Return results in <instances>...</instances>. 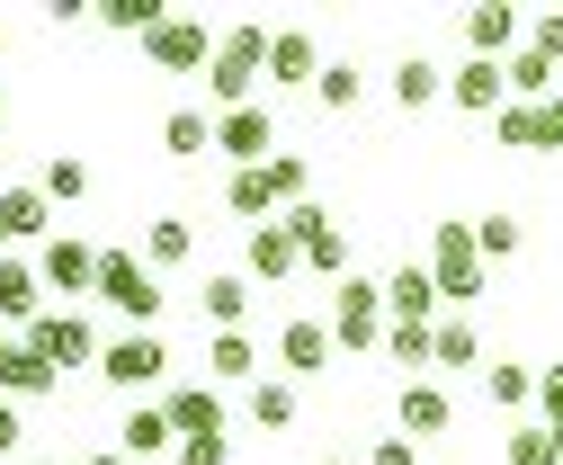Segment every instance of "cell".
<instances>
[{
  "label": "cell",
  "instance_id": "18",
  "mask_svg": "<svg viewBox=\"0 0 563 465\" xmlns=\"http://www.w3.org/2000/svg\"><path fill=\"white\" fill-rule=\"evenodd\" d=\"M162 412H170L179 439H224V394H216V385H170Z\"/></svg>",
  "mask_w": 563,
  "mask_h": 465
},
{
  "label": "cell",
  "instance_id": "38",
  "mask_svg": "<svg viewBox=\"0 0 563 465\" xmlns=\"http://www.w3.org/2000/svg\"><path fill=\"white\" fill-rule=\"evenodd\" d=\"M268 179H277V207H305V197H313V162L305 153H277Z\"/></svg>",
  "mask_w": 563,
  "mask_h": 465
},
{
  "label": "cell",
  "instance_id": "52",
  "mask_svg": "<svg viewBox=\"0 0 563 465\" xmlns=\"http://www.w3.org/2000/svg\"><path fill=\"white\" fill-rule=\"evenodd\" d=\"M0 54H10V36H0Z\"/></svg>",
  "mask_w": 563,
  "mask_h": 465
},
{
  "label": "cell",
  "instance_id": "12",
  "mask_svg": "<svg viewBox=\"0 0 563 465\" xmlns=\"http://www.w3.org/2000/svg\"><path fill=\"white\" fill-rule=\"evenodd\" d=\"M27 341H36L54 367H99V350H108L99 331H90V313H45V322L27 331Z\"/></svg>",
  "mask_w": 563,
  "mask_h": 465
},
{
  "label": "cell",
  "instance_id": "22",
  "mask_svg": "<svg viewBox=\"0 0 563 465\" xmlns=\"http://www.w3.org/2000/svg\"><path fill=\"white\" fill-rule=\"evenodd\" d=\"M188 259H197V224L188 215H153L144 224V269L162 278V269H188Z\"/></svg>",
  "mask_w": 563,
  "mask_h": 465
},
{
  "label": "cell",
  "instance_id": "2",
  "mask_svg": "<svg viewBox=\"0 0 563 465\" xmlns=\"http://www.w3.org/2000/svg\"><path fill=\"white\" fill-rule=\"evenodd\" d=\"M331 341H340L349 358L385 350V278H358V269L340 278V296H331Z\"/></svg>",
  "mask_w": 563,
  "mask_h": 465
},
{
  "label": "cell",
  "instance_id": "17",
  "mask_svg": "<svg viewBox=\"0 0 563 465\" xmlns=\"http://www.w3.org/2000/svg\"><path fill=\"white\" fill-rule=\"evenodd\" d=\"M268 81H277V90L322 81V45H313L305 27H268Z\"/></svg>",
  "mask_w": 563,
  "mask_h": 465
},
{
  "label": "cell",
  "instance_id": "48",
  "mask_svg": "<svg viewBox=\"0 0 563 465\" xmlns=\"http://www.w3.org/2000/svg\"><path fill=\"white\" fill-rule=\"evenodd\" d=\"M313 465H349V456H313Z\"/></svg>",
  "mask_w": 563,
  "mask_h": 465
},
{
  "label": "cell",
  "instance_id": "37",
  "mask_svg": "<svg viewBox=\"0 0 563 465\" xmlns=\"http://www.w3.org/2000/svg\"><path fill=\"white\" fill-rule=\"evenodd\" d=\"M358 90H367V81H358V63H322V81H313V99H322L331 117L358 108Z\"/></svg>",
  "mask_w": 563,
  "mask_h": 465
},
{
  "label": "cell",
  "instance_id": "14",
  "mask_svg": "<svg viewBox=\"0 0 563 465\" xmlns=\"http://www.w3.org/2000/svg\"><path fill=\"white\" fill-rule=\"evenodd\" d=\"M519 36H528V19H519V10H501V0L465 10V54H474V63H510V54H519Z\"/></svg>",
  "mask_w": 563,
  "mask_h": 465
},
{
  "label": "cell",
  "instance_id": "23",
  "mask_svg": "<svg viewBox=\"0 0 563 465\" xmlns=\"http://www.w3.org/2000/svg\"><path fill=\"white\" fill-rule=\"evenodd\" d=\"M0 233H10V242H54L45 188H0Z\"/></svg>",
  "mask_w": 563,
  "mask_h": 465
},
{
  "label": "cell",
  "instance_id": "28",
  "mask_svg": "<svg viewBox=\"0 0 563 465\" xmlns=\"http://www.w3.org/2000/svg\"><path fill=\"white\" fill-rule=\"evenodd\" d=\"M483 341H474V313H439L430 322V367H474Z\"/></svg>",
  "mask_w": 563,
  "mask_h": 465
},
{
  "label": "cell",
  "instance_id": "7",
  "mask_svg": "<svg viewBox=\"0 0 563 465\" xmlns=\"http://www.w3.org/2000/svg\"><path fill=\"white\" fill-rule=\"evenodd\" d=\"M216 153L233 162V170H260V162H277V117L251 99V108H224L216 117Z\"/></svg>",
  "mask_w": 563,
  "mask_h": 465
},
{
  "label": "cell",
  "instance_id": "21",
  "mask_svg": "<svg viewBox=\"0 0 563 465\" xmlns=\"http://www.w3.org/2000/svg\"><path fill=\"white\" fill-rule=\"evenodd\" d=\"M206 385H260V341L251 331H216L206 341Z\"/></svg>",
  "mask_w": 563,
  "mask_h": 465
},
{
  "label": "cell",
  "instance_id": "49",
  "mask_svg": "<svg viewBox=\"0 0 563 465\" xmlns=\"http://www.w3.org/2000/svg\"><path fill=\"white\" fill-rule=\"evenodd\" d=\"M0 259H10V233H0Z\"/></svg>",
  "mask_w": 563,
  "mask_h": 465
},
{
  "label": "cell",
  "instance_id": "5",
  "mask_svg": "<svg viewBox=\"0 0 563 465\" xmlns=\"http://www.w3.org/2000/svg\"><path fill=\"white\" fill-rule=\"evenodd\" d=\"M99 376H108L117 394H153V385L170 376L162 331H125V341H108V350H99Z\"/></svg>",
  "mask_w": 563,
  "mask_h": 465
},
{
  "label": "cell",
  "instance_id": "1",
  "mask_svg": "<svg viewBox=\"0 0 563 465\" xmlns=\"http://www.w3.org/2000/svg\"><path fill=\"white\" fill-rule=\"evenodd\" d=\"M260 81H268V27L260 19L216 27V54H206V90H216V108H251Z\"/></svg>",
  "mask_w": 563,
  "mask_h": 465
},
{
  "label": "cell",
  "instance_id": "33",
  "mask_svg": "<svg viewBox=\"0 0 563 465\" xmlns=\"http://www.w3.org/2000/svg\"><path fill=\"white\" fill-rule=\"evenodd\" d=\"M162 19H170V0H99V27H117V36H134V45H144Z\"/></svg>",
  "mask_w": 563,
  "mask_h": 465
},
{
  "label": "cell",
  "instance_id": "44",
  "mask_svg": "<svg viewBox=\"0 0 563 465\" xmlns=\"http://www.w3.org/2000/svg\"><path fill=\"white\" fill-rule=\"evenodd\" d=\"M19 439H27V421H19V403H10V394H0V456H10Z\"/></svg>",
  "mask_w": 563,
  "mask_h": 465
},
{
  "label": "cell",
  "instance_id": "51",
  "mask_svg": "<svg viewBox=\"0 0 563 465\" xmlns=\"http://www.w3.org/2000/svg\"><path fill=\"white\" fill-rule=\"evenodd\" d=\"M0 108H10V90H0Z\"/></svg>",
  "mask_w": 563,
  "mask_h": 465
},
{
  "label": "cell",
  "instance_id": "25",
  "mask_svg": "<svg viewBox=\"0 0 563 465\" xmlns=\"http://www.w3.org/2000/svg\"><path fill=\"white\" fill-rule=\"evenodd\" d=\"M117 447H125L134 465H144V456H162V447H179V430H170V412H162V403H134V412L117 421Z\"/></svg>",
  "mask_w": 563,
  "mask_h": 465
},
{
  "label": "cell",
  "instance_id": "46",
  "mask_svg": "<svg viewBox=\"0 0 563 465\" xmlns=\"http://www.w3.org/2000/svg\"><path fill=\"white\" fill-rule=\"evenodd\" d=\"M81 465H134V456H125V447H117V439H108V447H90V456H81Z\"/></svg>",
  "mask_w": 563,
  "mask_h": 465
},
{
  "label": "cell",
  "instance_id": "16",
  "mask_svg": "<svg viewBox=\"0 0 563 465\" xmlns=\"http://www.w3.org/2000/svg\"><path fill=\"white\" fill-rule=\"evenodd\" d=\"M385 322H439V278H430V259H402V269L385 278Z\"/></svg>",
  "mask_w": 563,
  "mask_h": 465
},
{
  "label": "cell",
  "instance_id": "9",
  "mask_svg": "<svg viewBox=\"0 0 563 465\" xmlns=\"http://www.w3.org/2000/svg\"><path fill=\"white\" fill-rule=\"evenodd\" d=\"M394 430L402 439H448L456 430V403H448V385H430V376H402V394H394Z\"/></svg>",
  "mask_w": 563,
  "mask_h": 465
},
{
  "label": "cell",
  "instance_id": "36",
  "mask_svg": "<svg viewBox=\"0 0 563 465\" xmlns=\"http://www.w3.org/2000/svg\"><path fill=\"white\" fill-rule=\"evenodd\" d=\"M385 358L420 376V367H430V322H385Z\"/></svg>",
  "mask_w": 563,
  "mask_h": 465
},
{
  "label": "cell",
  "instance_id": "15",
  "mask_svg": "<svg viewBox=\"0 0 563 465\" xmlns=\"http://www.w3.org/2000/svg\"><path fill=\"white\" fill-rule=\"evenodd\" d=\"M448 99L465 108V117H501L510 108V73H501V63H456V73H448Z\"/></svg>",
  "mask_w": 563,
  "mask_h": 465
},
{
  "label": "cell",
  "instance_id": "47",
  "mask_svg": "<svg viewBox=\"0 0 563 465\" xmlns=\"http://www.w3.org/2000/svg\"><path fill=\"white\" fill-rule=\"evenodd\" d=\"M10 350H19V331H10V322H0V367H10Z\"/></svg>",
  "mask_w": 563,
  "mask_h": 465
},
{
  "label": "cell",
  "instance_id": "4",
  "mask_svg": "<svg viewBox=\"0 0 563 465\" xmlns=\"http://www.w3.org/2000/svg\"><path fill=\"white\" fill-rule=\"evenodd\" d=\"M90 296L117 305L134 331H153V322H162V278H153L134 251H99V287H90Z\"/></svg>",
  "mask_w": 563,
  "mask_h": 465
},
{
  "label": "cell",
  "instance_id": "40",
  "mask_svg": "<svg viewBox=\"0 0 563 465\" xmlns=\"http://www.w3.org/2000/svg\"><path fill=\"white\" fill-rule=\"evenodd\" d=\"M170 465H233V439H179Z\"/></svg>",
  "mask_w": 563,
  "mask_h": 465
},
{
  "label": "cell",
  "instance_id": "42",
  "mask_svg": "<svg viewBox=\"0 0 563 465\" xmlns=\"http://www.w3.org/2000/svg\"><path fill=\"white\" fill-rule=\"evenodd\" d=\"M367 465H420V439H402V430H394V439H376V447H367Z\"/></svg>",
  "mask_w": 563,
  "mask_h": 465
},
{
  "label": "cell",
  "instance_id": "30",
  "mask_svg": "<svg viewBox=\"0 0 563 465\" xmlns=\"http://www.w3.org/2000/svg\"><path fill=\"white\" fill-rule=\"evenodd\" d=\"M394 99H402V108L420 117V108H430V99H448V73H439L430 54H402V63H394Z\"/></svg>",
  "mask_w": 563,
  "mask_h": 465
},
{
  "label": "cell",
  "instance_id": "43",
  "mask_svg": "<svg viewBox=\"0 0 563 465\" xmlns=\"http://www.w3.org/2000/svg\"><path fill=\"white\" fill-rule=\"evenodd\" d=\"M537 403H545V430H563V367L537 376Z\"/></svg>",
  "mask_w": 563,
  "mask_h": 465
},
{
  "label": "cell",
  "instance_id": "31",
  "mask_svg": "<svg viewBox=\"0 0 563 465\" xmlns=\"http://www.w3.org/2000/svg\"><path fill=\"white\" fill-rule=\"evenodd\" d=\"M492 135H501L510 153H554V144H545V108H537V99H510L501 117H492Z\"/></svg>",
  "mask_w": 563,
  "mask_h": 465
},
{
  "label": "cell",
  "instance_id": "3",
  "mask_svg": "<svg viewBox=\"0 0 563 465\" xmlns=\"http://www.w3.org/2000/svg\"><path fill=\"white\" fill-rule=\"evenodd\" d=\"M430 278H439V305H483V251H474V224H430Z\"/></svg>",
  "mask_w": 563,
  "mask_h": 465
},
{
  "label": "cell",
  "instance_id": "19",
  "mask_svg": "<svg viewBox=\"0 0 563 465\" xmlns=\"http://www.w3.org/2000/svg\"><path fill=\"white\" fill-rule=\"evenodd\" d=\"M54 385H63V367H54V358H45L36 341H19V350H10V367H0V394H10L19 412H27V403H45Z\"/></svg>",
  "mask_w": 563,
  "mask_h": 465
},
{
  "label": "cell",
  "instance_id": "45",
  "mask_svg": "<svg viewBox=\"0 0 563 465\" xmlns=\"http://www.w3.org/2000/svg\"><path fill=\"white\" fill-rule=\"evenodd\" d=\"M545 144L563 153V81H554V99H545Z\"/></svg>",
  "mask_w": 563,
  "mask_h": 465
},
{
  "label": "cell",
  "instance_id": "32",
  "mask_svg": "<svg viewBox=\"0 0 563 465\" xmlns=\"http://www.w3.org/2000/svg\"><path fill=\"white\" fill-rule=\"evenodd\" d=\"M36 188H45V207H81V197H90V162H73V153H45Z\"/></svg>",
  "mask_w": 563,
  "mask_h": 465
},
{
  "label": "cell",
  "instance_id": "11",
  "mask_svg": "<svg viewBox=\"0 0 563 465\" xmlns=\"http://www.w3.org/2000/svg\"><path fill=\"white\" fill-rule=\"evenodd\" d=\"M36 278L63 287V296H90V287H99V251H90L81 233H54V242L36 251Z\"/></svg>",
  "mask_w": 563,
  "mask_h": 465
},
{
  "label": "cell",
  "instance_id": "20",
  "mask_svg": "<svg viewBox=\"0 0 563 465\" xmlns=\"http://www.w3.org/2000/svg\"><path fill=\"white\" fill-rule=\"evenodd\" d=\"M0 322H27V331L45 322V278H36V259H19V251L0 259Z\"/></svg>",
  "mask_w": 563,
  "mask_h": 465
},
{
  "label": "cell",
  "instance_id": "35",
  "mask_svg": "<svg viewBox=\"0 0 563 465\" xmlns=\"http://www.w3.org/2000/svg\"><path fill=\"white\" fill-rule=\"evenodd\" d=\"M519 242H528L519 215H474V251H483V259H519Z\"/></svg>",
  "mask_w": 563,
  "mask_h": 465
},
{
  "label": "cell",
  "instance_id": "34",
  "mask_svg": "<svg viewBox=\"0 0 563 465\" xmlns=\"http://www.w3.org/2000/svg\"><path fill=\"white\" fill-rule=\"evenodd\" d=\"M501 465H563V439H554L545 421H519L510 447H501Z\"/></svg>",
  "mask_w": 563,
  "mask_h": 465
},
{
  "label": "cell",
  "instance_id": "10",
  "mask_svg": "<svg viewBox=\"0 0 563 465\" xmlns=\"http://www.w3.org/2000/svg\"><path fill=\"white\" fill-rule=\"evenodd\" d=\"M296 269H305L296 233H287V224H251V242H242V278H251V287H287Z\"/></svg>",
  "mask_w": 563,
  "mask_h": 465
},
{
  "label": "cell",
  "instance_id": "29",
  "mask_svg": "<svg viewBox=\"0 0 563 465\" xmlns=\"http://www.w3.org/2000/svg\"><path fill=\"white\" fill-rule=\"evenodd\" d=\"M242 412H251V430H287V421H296V385H287V376L242 385Z\"/></svg>",
  "mask_w": 563,
  "mask_h": 465
},
{
  "label": "cell",
  "instance_id": "24",
  "mask_svg": "<svg viewBox=\"0 0 563 465\" xmlns=\"http://www.w3.org/2000/svg\"><path fill=\"white\" fill-rule=\"evenodd\" d=\"M224 207H233L242 224H277V215H287V207H277V179H268V162H260V170H233V179H224Z\"/></svg>",
  "mask_w": 563,
  "mask_h": 465
},
{
  "label": "cell",
  "instance_id": "26",
  "mask_svg": "<svg viewBox=\"0 0 563 465\" xmlns=\"http://www.w3.org/2000/svg\"><path fill=\"white\" fill-rule=\"evenodd\" d=\"M206 322H216V331H242L251 322V278L242 269H206Z\"/></svg>",
  "mask_w": 563,
  "mask_h": 465
},
{
  "label": "cell",
  "instance_id": "6",
  "mask_svg": "<svg viewBox=\"0 0 563 465\" xmlns=\"http://www.w3.org/2000/svg\"><path fill=\"white\" fill-rule=\"evenodd\" d=\"M206 54H216V27H206L197 10H170V19L144 36V63H153V73H206Z\"/></svg>",
  "mask_w": 563,
  "mask_h": 465
},
{
  "label": "cell",
  "instance_id": "8",
  "mask_svg": "<svg viewBox=\"0 0 563 465\" xmlns=\"http://www.w3.org/2000/svg\"><path fill=\"white\" fill-rule=\"evenodd\" d=\"M277 224L296 233V251H305V269H331V278H349V233H340V215H322L313 197H305V207H287Z\"/></svg>",
  "mask_w": 563,
  "mask_h": 465
},
{
  "label": "cell",
  "instance_id": "50",
  "mask_svg": "<svg viewBox=\"0 0 563 465\" xmlns=\"http://www.w3.org/2000/svg\"><path fill=\"white\" fill-rule=\"evenodd\" d=\"M45 465H73V456H45Z\"/></svg>",
  "mask_w": 563,
  "mask_h": 465
},
{
  "label": "cell",
  "instance_id": "39",
  "mask_svg": "<svg viewBox=\"0 0 563 465\" xmlns=\"http://www.w3.org/2000/svg\"><path fill=\"white\" fill-rule=\"evenodd\" d=\"M483 385H492V403H501V412H519L528 394H537V376H528L519 358H501V367H483Z\"/></svg>",
  "mask_w": 563,
  "mask_h": 465
},
{
  "label": "cell",
  "instance_id": "27",
  "mask_svg": "<svg viewBox=\"0 0 563 465\" xmlns=\"http://www.w3.org/2000/svg\"><path fill=\"white\" fill-rule=\"evenodd\" d=\"M162 144H170V162H206V153H216V117H206V108H170L162 117Z\"/></svg>",
  "mask_w": 563,
  "mask_h": 465
},
{
  "label": "cell",
  "instance_id": "41",
  "mask_svg": "<svg viewBox=\"0 0 563 465\" xmlns=\"http://www.w3.org/2000/svg\"><path fill=\"white\" fill-rule=\"evenodd\" d=\"M528 45H537L545 63H563V10H537V19H528Z\"/></svg>",
  "mask_w": 563,
  "mask_h": 465
},
{
  "label": "cell",
  "instance_id": "13",
  "mask_svg": "<svg viewBox=\"0 0 563 465\" xmlns=\"http://www.w3.org/2000/svg\"><path fill=\"white\" fill-rule=\"evenodd\" d=\"M331 322H313V313H296V322H277V367L287 376H331Z\"/></svg>",
  "mask_w": 563,
  "mask_h": 465
}]
</instances>
